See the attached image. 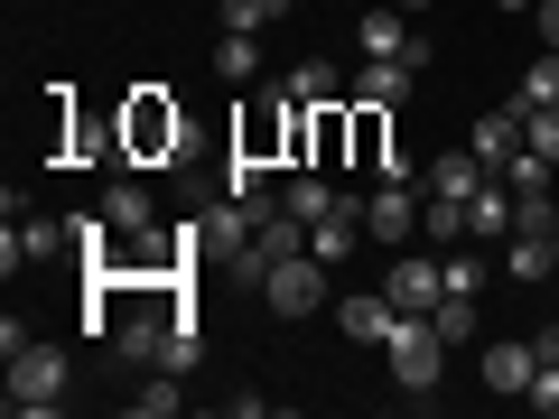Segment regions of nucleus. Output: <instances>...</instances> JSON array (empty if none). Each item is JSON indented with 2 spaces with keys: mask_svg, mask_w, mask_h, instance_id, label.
Wrapping results in <instances>:
<instances>
[{
  "mask_svg": "<svg viewBox=\"0 0 559 419\" xmlns=\"http://www.w3.org/2000/svg\"><path fill=\"white\" fill-rule=\"evenodd\" d=\"M178 149H187V112L159 94V84H140V94L121 103V159L159 168V159H178Z\"/></svg>",
  "mask_w": 559,
  "mask_h": 419,
  "instance_id": "f257e3e1",
  "label": "nucleus"
},
{
  "mask_svg": "<svg viewBox=\"0 0 559 419\" xmlns=\"http://www.w3.org/2000/svg\"><path fill=\"white\" fill-rule=\"evenodd\" d=\"M261 299H271L280 318H318V308H336V279H326L318 252H289V261L261 271Z\"/></svg>",
  "mask_w": 559,
  "mask_h": 419,
  "instance_id": "f03ea898",
  "label": "nucleus"
},
{
  "mask_svg": "<svg viewBox=\"0 0 559 419\" xmlns=\"http://www.w3.org/2000/svg\"><path fill=\"white\" fill-rule=\"evenodd\" d=\"M382 355H392V382L401 392H439V373H448V336L429 318H401L392 336H382Z\"/></svg>",
  "mask_w": 559,
  "mask_h": 419,
  "instance_id": "7ed1b4c3",
  "label": "nucleus"
},
{
  "mask_svg": "<svg viewBox=\"0 0 559 419\" xmlns=\"http://www.w3.org/2000/svg\"><path fill=\"white\" fill-rule=\"evenodd\" d=\"M10 410H66V345H38L28 336L20 355H10Z\"/></svg>",
  "mask_w": 559,
  "mask_h": 419,
  "instance_id": "20e7f679",
  "label": "nucleus"
},
{
  "mask_svg": "<svg viewBox=\"0 0 559 419\" xmlns=\"http://www.w3.org/2000/svg\"><path fill=\"white\" fill-rule=\"evenodd\" d=\"M57 252H75V224L10 215V242H0V271H10V279H20V271H38V261H57Z\"/></svg>",
  "mask_w": 559,
  "mask_h": 419,
  "instance_id": "39448f33",
  "label": "nucleus"
},
{
  "mask_svg": "<svg viewBox=\"0 0 559 419\" xmlns=\"http://www.w3.org/2000/svg\"><path fill=\"white\" fill-rule=\"evenodd\" d=\"M439 299H448L439 252H401V261H392V308H401V318H429Z\"/></svg>",
  "mask_w": 559,
  "mask_h": 419,
  "instance_id": "423d86ee",
  "label": "nucleus"
},
{
  "mask_svg": "<svg viewBox=\"0 0 559 419\" xmlns=\"http://www.w3.org/2000/svg\"><path fill=\"white\" fill-rule=\"evenodd\" d=\"M364 234H373V242H411L419 234V196L401 178H382L373 196H364Z\"/></svg>",
  "mask_w": 559,
  "mask_h": 419,
  "instance_id": "0eeeda50",
  "label": "nucleus"
},
{
  "mask_svg": "<svg viewBox=\"0 0 559 419\" xmlns=\"http://www.w3.org/2000/svg\"><path fill=\"white\" fill-rule=\"evenodd\" d=\"M326 318H336V326H345L355 345H382V336L401 326V308H392V289H355V299H336Z\"/></svg>",
  "mask_w": 559,
  "mask_h": 419,
  "instance_id": "6e6552de",
  "label": "nucleus"
},
{
  "mask_svg": "<svg viewBox=\"0 0 559 419\" xmlns=\"http://www.w3.org/2000/svg\"><path fill=\"white\" fill-rule=\"evenodd\" d=\"M513 187H503V178H485L476 187V196H466V234H476V242H513Z\"/></svg>",
  "mask_w": 559,
  "mask_h": 419,
  "instance_id": "1a4fd4ad",
  "label": "nucleus"
},
{
  "mask_svg": "<svg viewBox=\"0 0 559 419\" xmlns=\"http://www.w3.org/2000/svg\"><path fill=\"white\" fill-rule=\"evenodd\" d=\"M466 149H476L485 168H503V159L522 149V103H495V112H485L476 131H466Z\"/></svg>",
  "mask_w": 559,
  "mask_h": 419,
  "instance_id": "9d476101",
  "label": "nucleus"
},
{
  "mask_svg": "<svg viewBox=\"0 0 559 419\" xmlns=\"http://www.w3.org/2000/svg\"><path fill=\"white\" fill-rule=\"evenodd\" d=\"M532 373H540V355H532V345H513V336H503V345H485V392H532Z\"/></svg>",
  "mask_w": 559,
  "mask_h": 419,
  "instance_id": "9b49d317",
  "label": "nucleus"
},
{
  "mask_svg": "<svg viewBox=\"0 0 559 419\" xmlns=\"http://www.w3.org/2000/svg\"><path fill=\"white\" fill-rule=\"evenodd\" d=\"M280 103L318 112V103H345V84H336V65H326V57H308V65H289V75H280Z\"/></svg>",
  "mask_w": 559,
  "mask_h": 419,
  "instance_id": "f8f14e48",
  "label": "nucleus"
},
{
  "mask_svg": "<svg viewBox=\"0 0 559 419\" xmlns=\"http://www.w3.org/2000/svg\"><path fill=\"white\" fill-rule=\"evenodd\" d=\"M355 242H373V234H364V205H336V215H326V224H308V252H318L326 271H336V261L355 252Z\"/></svg>",
  "mask_w": 559,
  "mask_h": 419,
  "instance_id": "ddd939ff",
  "label": "nucleus"
},
{
  "mask_svg": "<svg viewBox=\"0 0 559 419\" xmlns=\"http://www.w3.org/2000/svg\"><path fill=\"white\" fill-rule=\"evenodd\" d=\"M308 159H318V168L355 159V131H345V103H318V112H308Z\"/></svg>",
  "mask_w": 559,
  "mask_h": 419,
  "instance_id": "4468645a",
  "label": "nucleus"
},
{
  "mask_svg": "<svg viewBox=\"0 0 559 419\" xmlns=\"http://www.w3.org/2000/svg\"><path fill=\"white\" fill-rule=\"evenodd\" d=\"M419 187H429V196H476V187H485V159H476V149H448V159L419 168Z\"/></svg>",
  "mask_w": 559,
  "mask_h": 419,
  "instance_id": "2eb2a0df",
  "label": "nucleus"
},
{
  "mask_svg": "<svg viewBox=\"0 0 559 419\" xmlns=\"http://www.w3.org/2000/svg\"><path fill=\"white\" fill-rule=\"evenodd\" d=\"M103 215H112V234H150L159 205H150V187H140V178H112V187H103Z\"/></svg>",
  "mask_w": 559,
  "mask_h": 419,
  "instance_id": "dca6fc26",
  "label": "nucleus"
},
{
  "mask_svg": "<svg viewBox=\"0 0 559 419\" xmlns=\"http://www.w3.org/2000/svg\"><path fill=\"white\" fill-rule=\"evenodd\" d=\"M401 94H411V65L401 57H364V75L345 84V103H401Z\"/></svg>",
  "mask_w": 559,
  "mask_h": 419,
  "instance_id": "f3484780",
  "label": "nucleus"
},
{
  "mask_svg": "<svg viewBox=\"0 0 559 419\" xmlns=\"http://www.w3.org/2000/svg\"><path fill=\"white\" fill-rule=\"evenodd\" d=\"M364 57H401V47H411V10H401V0H382V10H364Z\"/></svg>",
  "mask_w": 559,
  "mask_h": 419,
  "instance_id": "a211bd4d",
  "label": "nucleus"
},
{
  "mask_svg": "<svg viewBox=\"0 0 559 419\" xmlns=\"http://www.w3.org/2000/svg\"><path fill=\"white\" fill-rule=\"evenodd\" d=\"M215 75L224 84H252L261 75V38H252V28H224V38H215Z\"/></svg>",
  "mask_w": 559,
  "mask_h": 419,
  "instance_id": "6ab92c4d",
  "label": "nucleus"
},
{
  "mask_svg": "<svg viewBox=\"0 0 559 419\" xmlns=\"http://www.w3.org/2000/svg\"><path fill=\"white\" fill-rule=\"evenodd\" d=\"M280 205H289V215H299V224H326V215H336V187H326V178H289V187H280Z\"/></svg>",
  "mask_w": 559,
  "mask_h": 419,
  "instance_id": "aec40b11",
  "label": "nucleus"
},
{
  "mask_svg": "<svg viewBox=\"0 0 559 419\" xmlns=\"http://www.w3.org/2000/svg\"><path fill=\"white\" fill-rule=\"evenodd\" d=\"M197 355H205V326H197V308H178V326H168V373H197Z\"/></svg>",
  "mask_w": 559,
  "mask_h": 419,
  "instance_id": "412c9836",
  "label": "nucleus"
},
{
  "mask_svg": "<svg viewBox=\"0 0 559 419\" xmlns=\"http://www.w3.org/2000/svg\"><path fill=\"white\" fill-rule=\"evenodd\" d=\"M419 234H429V242H457L466 234V196H429V205H419Z\"/></svg>",
  "mask_w": 559,
  "mask_h": 419,
  "instance_id": "4be33fe9",
  "label": "nucleus"
},
{
  "mask_svg": "<svg viewBox=\"0 0 559 419\" xmlns=\"http://www.w3.org/2000/svg\"><path fill=\"white\" fill-rule=\"evenodd\" d=\"M522 149H540V159L559 168V103H532V112H522Z\"/></svg>",
  "mask_w": 559,
  "mask_h": 419,
  "instance_id": "5701e85b",
  "label": "nucleus"
},
{
  "mask_svg": "<svg viewBox=\"0 0 559 419\" xmlns=\"http://www.w3.org/2000/svg\"><path fill=\"white\" fill-rule=\"evenodd\" d=\"M522 112H532V103H559V47H540V57H532V75H522Z\"/></svg>",
  "mask_w": 559,
  "mask_h": 419,
  "instance_id": "b1692460",
  "label": "nucleus"
},
{
  "mask_svg": "<svg viewBox=\"0 0 559 419\" xmlns=\"http://www.w3.org/2000/svg\"><path fill=\"white\" fill-rule=\"evenodd\" d=\"M503 271H513V279H540V271H559V261H550V242H540V234H513Z\"/></svg>",
  "mask_w": 559,
  "mask_h": 419,
  "instance_id": "393cba45",
  "label": "nucleus"
},
{
  "mask_svg": "<svg viewBox=\"0 0 559 419\" xmlns=\"http://www.w3.org/2000/svg\"><path fill=\"white\" fill-rule=\"evenodd\" d=\"M439 279H448V299H476V289H485V261H476V252H448Z\"/></svg>",
  "mask_w": 559,
  "mask_h": 419,
  "instance_id": "a878e982",
  "label": "nucleus"
},
{
  "mask_svg": "<svg viewBox=\"0 0 559 419\" xmlns=\"http://www.w3.org/2000/svg\"><path fill=\"white\" fill-rule=\"evenodd\" d=\"M429 326H439L448 345H466V326H476V299H439V308H429Z\"/></svg>",
  "mask_w": 559,
  "mask_h": 419,
  "instance_id": "bb28decb",
  "label": "nucleus"
},
{
  "mask_svg": "<svg viewBox=\"0 0 559 419\" xmlns=\"http://www.w3.org/2000/svg\"><path fill=\"white\" fill-rule=\"evenodd\" d=\"M224 20H234V28H252V38H261V28H271V20H289V10H280V0H224Z\"/></svg>",
  "mask_w": 559,
  "mask_h": 419,
  "instance_id": "cd10ccee",
  "label": "nucleus"
},
{
  "mask_svg": "<svg viewBox=\"0 0 559 419\" xmlns=\"http://www.w3.org/2000/svg\"><path fill=\"white\" fill-rule=\"evenodd\" d=\"M522 400H532L540 419H559V363H540V373H532V392H522Z\"/></svg>",
  "mask_w": 559,
  "mask_h": 419,
  "instance_id": "c85d7f7f",
  "label": "nucleus"
},
{
  "mask_svg": "<svg viewBox=\"0 0 559 419\" xmlns=\"http://www.w3.org/2000/svg\"><path fill=\"white\" fill-rule=\"evenodd\" d=\"M168 382H178V373H159V382H150V392H131V410H140V419H159V410H178V392H168Z\"/></svg>",
  "mask_w": 559,
  "mask_h": 419,
  "instance_id": "c756f323",
  "label": "nucleus"
},
{
  "mask_svg": "<svg viewBox=\"0 0 559 419\" xmlns=\"http://www.w3.org/2000/svg\"><path fill=\"white\" fill-rule=\"evenodd\" d=\"M540 10V47H559V0H532Z\"/></svg>",
  "mask_w": 559,
  "mask_h": 419,
  "instance_id": "7c9ffc66",
  "label": "nucleus"
},
{
  "mask_svg": "<svg viewBox=\"0 0 559 419\" xmlns=\"http://www.w3.org/2000/svg\"><path fill=\"white\" fill-rule=\"evenodd\" d=\"M532 355H540V363H559V326H540V336H532Z\"/></svg>",
  "mask_w": 559,
  "mask_h": 419,
  "instance_id": "2f4dec72",
  "label": "nucleus"
},
{
  "mask_svg": "<svg viewBox=\"0 0 559 419\" xmlns=\"http://www.w3.org/2000/svg\"><path fill=\"white\" fill-rule=\"evenodd\" d=\"M495 10H532V0H495Z\"/></svg>",
  "mask_w": 559,
  "mask_h": 419,
  "instance_id": "473e14b6",
  "label": "nucleus"
},
{
  "mask_svg": "<svg viewBox=\"0 0 559 419\" xmlns=\"http://www.w3.org/2000/svg\"><path fill=\"white\" fill-rule=\"evenodd\" d=\"M401 10H411V20H419V10H429V0H401Z\"/></svg>",
  "mask_w": 559,
  "mask_h": 419,
  "instance_id": "72a5a7b5",
  "label": "nucleus"
},
{
  "mask_svg": "<svg viewBox=\"0 0 559 419\" xmlns=\"http://www.w3.org/2000/svg\"><path fill=\"white\" fill-rule=\"evenodd\" d=\"M280 10H289V0H280Z\"/></svg>",
  "mask_w": 559,
  "mask_h": 419,
  "instance_id": "f704fd0d",
  "label": "nucleus"
}]
</instances>
